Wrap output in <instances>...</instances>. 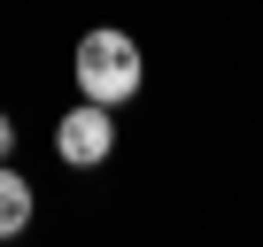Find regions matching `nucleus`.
Returning <instances> with one entry per match:
<instances>
[{
  "instance_id": "1",
  "label": "nucleus",
  "mask_w": 263,
  "mask_h": 247,
  "mask_svg": "<svg viewBox=\"0 0 263 247\" xmlns=\"http://www.w3.org/2000/svg\"><path fill=\"white\" fill-rule=\"evenodd\" d=\"M70 77H78V93L85 100H132V93H140V77H147V62H140V39H132V31H85L78 39V54H70Z\"/></svg>"
},
{
  "instance_id": "2",
  "label": "nucleus",
  "mask_w": 263,
  "mask_h": 247,
  "mask_svg": "<svg viewBox=\"0 0 263 247\" xmlns=\"http://www.w3.org/2000/svg\"><path fill=\"white\" fill-rule=\"evenodd\" d=\"M54 155H62L70 170H101V162L116 155V116H108V100H78V108L54 123Z\"/></svg>"
},
{
  "instance_id": "3",
  "label": "nucleus",
  "mask_w": 263,
  "mask_h": 247,
  "mask_svg": "<svg viewBox=\"0 0 263 247\" xmlns=\"http://www.w3.org/2000/svg\"><path fill=\"white\" fill-rule=\"evenodd\" d=\"M24 224H31V186H24L8 162H0V239H16Z\"/></svg>"
},
{
  "instance_id": "4",
  "label": "nucleus",
  "mask_w": 263,
  "mask_h": 247,
  "mask_svg": "<svg viewBox=\"0 0 263 247\" xmlns=\"http://www.w3.org/2000/svg\"><path fill=\"white\" fill-rule=\"evenodd\" d=\"M8 155H16V116L0 108V162H8Z\"/></svg>"
}]
</instances>
